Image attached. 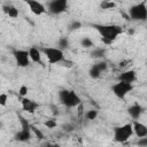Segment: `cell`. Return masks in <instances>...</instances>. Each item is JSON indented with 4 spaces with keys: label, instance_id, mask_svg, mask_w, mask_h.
<instances>
[{
    "label": "cell",
    "instance_id": "7",
    "mask_svg": "<svg viewBox=\"0 0 147 147\" xmlns=\"http://www.w3.org/2000/svg\"><path fill=\"white\" fill-rule=\"evenodd\" d=\"M68 8V0H51L47 3V10L53 15H60Z\"/></svg>",
    "mask_w": 147,
    "mask_h": 147
},
{
    "label": "cell",
    "instance_id": "25",
    "mask_svg": "<svg viewBox=\"0 0 147 147\" xmlns=\"http://www.w3.org/2000/svg\"><path fill=\"white\" fill-rule=\"evenodd\" d=\"M44 124H45V126H46L47 129H55V127L57 126V123H56V121H55L54 118H49V119H46Z\"/></svg>",
    "mask_w": 147,
    "mask_h": 147
},
{
    "label": "cell",
    "instance_id": "14",
    "mask_svg": "<svg viewBox=\"0 0 147 147\" xmlns=\"http://www.w3.org/2000/svg\"><path fill=\"white\" fill-rule=\"evenodd\" d=\"M132 129H133V133L138 137V138H141V137H147V126L138 121H134L133 124H132Z\"/></svg>",
    "mask_w": 147,
    "mask_h": 147
},
{
    "label": "cell",
    "instance_id": "29",
    "mask_svg": "<svg viewBox=\"0 0 147 147\" xmlns=\"http://www.w3.org/2000/svg\"><path fill=\"white\" fill-rule=\"evenodd\" d=\"M138 146H140V147H145V146H147V138H146V137H141V138H139V139H138Z\"/></svg>",
    "mask_w": 147,
    "mask_h": 147
},
{
    "label": "cell",
    "instance_id": "28",
    "mask_svg": "<svg viewBox=\"0 0 147 147\" xmlns=\"http://www.w3.org/2000/svg\"><path fill=\"white\" fill-rule=\"evenodd\" d=\"M31 131L37 136V138L39 139V140H41L42 138H44V134H42V132L39 130V129H37L36 126H33V125H31Z\"/></svg>",
    "mask_w": 147,
    "mask_h": 147
},
{
    "label": "cell",
    "instance_id": "3",
    "mask_svg": "<svg viewBox=\"0 0 147 147\" xmlns=\"http://www.w3.org/2000/svg\"><path fill=\"white\" fill-rule=\"evenodd\" d=\"M129 15L130 18L133 21H138V22H145L147 20V6L146 2H139L136 3L133 6L130 7L129 9Z\"/></svg>",
    "mask_w": 147,
    "mask_h": 147
},
{
    "label": "cell",
    "instance_id": "17",
    "mask_svg": "<svg viewBox=\"0 0 147 147\" xmlns=\"http://www.w3.org/2000/svg\"><path fill=\"white\" fill-rule=\"evenodd\" d=\"M2 11H3L7 16H9V17H11V18H17L18 15H20L18 9H17L15 6H13V5H3V6H2Z\"/></svg>",
    "mask_w": 147,
    "mask_h": 147
},
{
    "label": "cell",
    "instance_id": "1",
    "mask_svg": "<svg viewBox=\"0 0 147 147\" xmlns=\"http://www.w3.org/2000/svg\"><path fill=\"white\" fill-rule=\"evenodd\" d=\"M93 28L101 36L102 42L107 45H110L123 32L122 26L116 24H93Z\"/></svg>",
    "mask_w": 147,
    "mask_h": 147
},
{
    "label": "cell",
    "instance_id": "8",
    "mask_svg": "<svg viewBox=\"0 0 147 147\" xmlns=\"http://www.w3.org/2000/svg\"><path fill=\"white\" fill-rule=\"evenodd\" d=\"M13 56L15 59L16 64L21 68H25L30 64L29 53L25 49H14L13 51Z\"/></svg>",
    "mask_w": 147,
    "mask_h": 147
},
{
    "label": "cell",
    "instance_id": "13",
    "mask_svg": "<svg viewBox=\"0 0 147 147\" xmlns=\"http://www.w3.org/2000/svg\"><path fill=\"white\" fill-rule=\"evenodd\" d=\"M31 137H32L31 129H22L21 127V130L18 132H16L14 138H15V140H17L20 142H26L31 139Z\"/></svg>",
    "mask_w": 147,
    "mask_h": 147
},
{
    "label": "cell",
    "instance_id": "12",
    "mask_svg": "<svg viewBox=\"0 0 147 147\" xmlns=\"http://www.w3.org/2000/svg\"><path fill=\"white\" fill-rule=\"evenodd\" d=\"M118 80L121 82H124V83H130V84H133L137 79V75H136V71L134 70H125L123 72L119 74V76L117 77Z\"/></svg>",
    "mask_w": 147,
    "mask_h": 147
},
{
    "label": "cell",
    "instance_id": "23",
    "mask_svg": "<svg viewBox=\"0 0 147 147\" xmlns=\"http://www.w3.org/2000/svg\"><path fill=\"white\" fill-rule=\"evenodd\" d=\"M18 119H20V123H21V127L22 129H31V125L29 123V121L23 117L22 115H18Z\"/></svg>",
    "mask_w": 147,
    "mask_h": 147
},
{
    "label": "cell",
    "instance_id": "21",
    "mask_svg": "<svg viewBox=\"0 0 147 147\" xmlns=\"http://www.w3.org/2000/svg\"><path fill=\"white\" fill-rule=\"evenodd\" d=\"M80 45H82V47H84V48H92V47L94 46V42H93V40H92L91 38L84 37V38H82V40H80Z\"/></svg>",
    "mask_w": 147,
    "mask_h": 147
},
{
    "label": "cell",
    "instance_id": "5",
    "mask_svg": "<svg viewBox=\"0 0 147 147\" xmlns=\"http://www.w3.org/2000/svg\"><path fill=\"white\" fill-rule=\"evenodd\" d=\"M41 52L44 53V55L46 56L47 61L52 64L55 63H60L63 59H64V54L63 51H61L57 47H44L41 49Z\"/></svg>",
    "mask_w": 147,
    "mask_h": 147
},
{
    "label": "cell",
    "instance_id": "11",
    "mask_svg": "<svg viewBox=\"0 0 147 147\" xmlns=\"http://www.w3.org/2000/svg\"><path fill=\"white\" fill-rule=\"evenodd\" d=\"M21 105H22L23 110L26 111V113H29V114H34V111H36V110L38 109V107H39V105H38L36 101H33V100H31V99H29V98H26V96L22 98Z\"/></svg>",
    "mask_w": 147,
    "mask_h": 147
},
{
    "label": "cell",
    "instance_id": "22",
    "mask_svg": "<svg viewBox=\"0 0 147 147\" xmlns=\"http://www.w3.org/2000/svg\"><path fill=\"white\" fill-rule=\"evenodd\" d=\"M82 26H83V25H82V23H80L79 21H72V22L69 24L68 30H69V31H76V30L80 29Z\"/></svg>",
    "mask_w": 147,
    "mask_h": 147
},
{
    "label": "cell",
    "instance_id": "10",
    "mask_svg": "<svg viewBox=\"0 0 147 147\" xmlns=\"http://www.w3.org/2000/svg\"><path fill=\"white\" fill-rule=\"evenodd\" d=\"M107 69V63L105 61H100V62H96L94 64H92V67L90 68L88 70V74H90V77L91 78H99L101 76V74Z\"/></svg>",
    "mask_w": 147,
    "mask_h": 147
},
{
    "label": "cell",
    "instance_id": "27",
    "mask_svg": "<svg viewBox=\"0 0 147 147\" xmlns=\"http://www.w3.org/2000/svg\"><path fill=\"white\" fill-rule=\"evenodd\" d=\"M7 102H8V95L6 93H0V106L6 107Z\"/></svg>",
    "mask_w": 147,
    "mask_h": 147
},
{
    "label": "cell",
    "instance_id": "9",
    "mask_svg": "<svg viewBox=\"0 0 147 147\" xmlns=\"http://www.w3.org/2000/svg\"><path fill=\"white\" fill-rule=\"evenodd\" d=\"M24 1L28 5L30 11L36 16H40L46 11V7L38 0H24Z\"/></svg>",
    "mask_w": 147,
    "mask_h": 147
},
{
    "label": "cell",
    "instance_id": "4",
    "mask_svg": "<svg viewBox=\"0 0 147 147\" xmlns=\"http://www.w3.org/2000/svg\"><path fill=\"white\" fill-rule=\"evenodd\" d=\"M132 134H133V129L131 123L116 126L114 129V140L116 142H125L131 138Z\"/></svg>",
    "mask_w": 147,
    "mask_h": 147
},
{
    "label": "cell",
    "instance_id": "20",
    "mask_svg": "<svg viewBox=\"0 0 147 147\" xmlns=\"http://www.w3.org/2000/svg\"><path fill=\"white\" fill-rule=\"evenodd\" d=\"M84 117L87 119V121H94L96 117H98V110L95 109H90L84 113Z\"/></svg>",
    "mask_w": 147,
    "mask_h": 147
},
{
    "label": "cell",
    "instance_id": "18",
    "mask_svg": "<svg viewBox=\"0 0 147 147\" xmlns=\"http://www.w3.org/2000/svg\"><path fill=\"white\" fill-rule=\"evenodd\" d=\"M106 55V49L102 48V47H98V48H94L92 52H91V56L93 59H101Z\"/></svg>",
    "mask_w": 147,
    "mask_h": 147
},
{
    "label": "cell",
    "instance_id": "24",
    "mask_svg": "<svg viewBox=\"0 0 147 147\" xmlns=\"http://www.w3.org/2000/svg\"><path fill=\"white\" fill-rule=\"evenodd\" d=\"M100 7H101L102 9H110V8H114V7H115V3H114L113 1H110V0H103V1L101 2Z\"/></svg>",
    "mask_w": 147,
    "mask_h": 147
},
{
    "label": "cell",
    "instance_id": "16",
    "mask_svg": "<svg viewBox=\"0 0 147 147\" xmlns=\"http://www.w3.org/2000/svg\"><path fill=\"white\" fill-rule=\"evenodd\" d=\"M29 53V57L30 61L34 62V63H41V51L37 47H30L28 49Z\"/></svg>",
    "mask_w": 147,
    "mask_h": 147
},
{
    "label": "cell",
    "instance_id": "26",
    "mask_svg": "<svg viewBox=\"0 0 147 147\" xmlns=\"http://www.w3.org/2000/svg\"><path fill=\"white\" fill-rule=\"evenodd\" d=\"M28 92H29V87L26 85H21L20 88H18V95L21 98H24L28 95Z\"/></svg>",
    "mask_w": 147,
    "mask_h": 147
},
{
    "label": "cell",
    "instance_id": "19",
    "mask_svg": "<svg viewBox=\"0 0 147 147\" xmlns=\"http://www.w3.org/2000/svg\"><path fill=\"white\" fill-rule=\"evenodd\" d=\"M69 46H70V44H69V39L67 37H61L59 39V41H57V48H60L61 51H65V49L69 48Z\"/></svg>",
    "mask_w": 147,
    "mask_h": 147
},
{
    "label": "cell",
    "instance_id": "6",
    "mask_svg": "<svg viewBox=\"0 0 147 147\" xmlns=\"http://www.w3.org/2000/svg\"><path fill=\"white\" fill-rule=\"evenodd\" d=\"M133 90V85L130 83H124L118 80L117 83H115L111 86V91L114 93V95L118 99H124L131 91Z\"/></svg>",
    "mask_w": 147,
    "mask_h": 147
},
{
    "label": "cell",
    "instance_id": "2",
    "mask_svg": "<svg viewBox=\"0 0 147 147\" xmlns=\"http://www.w3.org/2000/svg\"><path fill=\"white\" fill-rule=\"evenodd\" d=\"M59 99H60V102L67 108L77 107L82 102V99L79 98V95L72 90H61L59 92Z\"/></svg>",
    "mask_w": 147,
    "mask_h": 147
},
{
    "label": "cell",
    "instance_id": "30",
    "mask_svg": "<svg viewBox=\"0 0 147 147\" xmlns=\"http://www.w3.org/2000/svg\"><path fill=\"white\" fill-rule=\"evenodd\" d=\"M77 107H78V116L80 117V116H83V115H84V113H85V111H84V110H85V107H84L83 102H80Z\"/></svg>",
    "mask_w": 147,
    "mask_h": 147
},
{
    "label": "cell",
    "instance_id": "31",
    "mask_svg": "<svg viewBox=\"0 0 147 147\" xmlns=\"http://www.w3.org/2000/svg\"><path fill=\"white\" fill-rule=\"evenodd\" d=\"M60 63H61V65H63V67H68V68H70V67L74 64L71 61H68V60H65V57H64V59H63V60H62Z\"/></svg>",
    "mask_w": 147,
    "mask_h": 147
},
{
    "label": "cell",
    "instance_id": "32",
    "mask_svg": "<svg viewBox=\"0 0 147 147\" xmlns=\"http://www.w3.org/2000/svg\"><path fill=\"white\" fill-rule=\"evenodd\" d=\"M2 125H3V124H2V122H0V129L2 127Z\"/></svg>",
    "mask_w": 147,
    "mask_h": 147
},
{
    "label": "cell",
    "instance_id": "15",
    "mask_svg": "<svg viewBox=\"0 0 147 147\" xmlns=\"http://www.w3.org/2000/svg\"><path fill=\"white\" fill-rule=\"evenodd\" d=\"M127 114L131 116V118L138 119L142 114V107L139 103H133L127 108Z\"/></svg>",
    "mask_w": 147,
    "mask_h": 147
}]
</instances>
